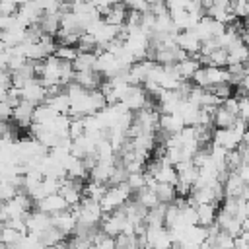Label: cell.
<instances>
[{
	"label": "cell",
	"mask_w": 249,
	"mask_h": 249,
	"mask_svg": "<svg viewBox=\"0 0 249 249\" xmlns=\"http://www.w3.org/2000/svg\"><path fill=\"white\" fill-rule=\"evenodd\" d=\"M130 196H132V191H130V187L126 185V181H123V183H115V185H107L103 196L99 198L101 212H103V214H109L111 210L123 206Z\"/></svg>",
	"instance_id": "obj_1"
},
{
	"label": "cell",
	"mask_w": 249,
	"mask_h": 249,
	"mask_svg": "<svg viewBox=\"0 0 249 249\" xmlns=\"http://www.w3.org/2000/svg\"><path fill=\"white\" fill-rule=\"evenodd\" d=\"M222 189H224V196H239V198H249V189L247 183L235 173V171H228L226 179L222 181Z\"/></svg>",
	"instance_id": "obj_2"
},
{
	"label": "cell",
	"mask_w": 249,
	"mask_h": 249,
	"mask_svg": "<svg viewBox=\"0 0 249 249\" xmlns=\"http://www.w3.org/2000/svg\"><path fill=\"white\" fill-rule=\"evenodd\" d=\"M33 103L31 101H25V99H19L16 105H14V109H12V119H14V123L18 124V126H21V128H27L29 124H31V121H33Z\"/></svg>",
	"instance_id": "obj_3"
},
{
	"label": "cell",
	"mask_w": 249,
	"mask_h": 249,
	"mask_svg": "<svg viewBox=\"0 0 249 249\" xmlns=\"http://www.w3.org/2000/svg\"><path fill=\"white\" fill-rule=\"evenodd\" d=\"M25 226H27V231H33V233H39L43 231L45 228L51 226V214L35 208V210H27L25 212Z\"/></svg>",
	"instance_id": "obj_4"
},
{
	"label": "cell",
	"mask_w": 249,
	"mask_h": 249,
	"mask_svg": "<svg viewBox=\"0 0 249 249\" xmlns=\"http://www.w3.org/2000/svg\"><path fill=\"white\" fill-rule=\"evenodd\" d=\"M76 216H74V212L70 210V208H64V210H60V212H56V214H51V224L56 228V230H60L64 235H70L72 233V230L76 228Z\"/></svg>",
	"instance_id": "obj_5"
},
{
	"label": "cell",
	"mask_w": 249,
	"mask_h": 249,
	"mask_svg": "<svg viewBox=\"0 0 249 249\" xmlns=\"http://www.w3.org/2000/svg\"><path fill=\"white\" fill-rule=\"evenodd\" d=\"M35 206H37L39 210L47 212V214H56V212L68 208V204H66V200L62 198L60 193H49V195H45L41 200L35 202Z\"/></svg>",
	"instance_id": "obj_6"
},
{
	"label": "cell",
	"mask_w": 249,
	"mask_h": 249,
	"mask_svg": "<svg viewBox=\"0 0 249 249\" xmlns=\"http://www.w3.org/2000/svg\"><path fill=\"white\" fill-rule=\"evenodd\" d=\"M175 45L181 47L187 54L200 51V39L196 37V33L193 29H181L175 33Z\"/></svg>",
	"instance_id": "obj_7"
},
{
	"label": "cell",
	"mask_w": 249,
	"mask_h": 249,
	"mask_svg": "<svg viewBox=\"0 0 249 249\" xmlns=\"http://www.w3.org/2000/svg\"><path fill=\"white\" fill-rule=\"evenodd\" d=\"M45 97H47V91H45L43 84H41L37 78H31V80L21 88V99L31 101L33 105L43 103V101H45Z\"/></svg>",
	"instance_id": "obj_8"
},
{
	"label": "cell",
	"mask_w": 249,
	"mask_h": 249,
	"mask_svg": "<svg viewBox=\"0 0 249 249\" xmlns=\"http://www.w3.org/2000/svg\"><path fill=\"white\" fill-rule=\"evenodd\" d=\"M183 126H185V123H183L181 115L175 111L173 113H160V117H158V128L167 132V134L179 132Z\"/></svg>",
	"instance_id": "obj_9"
},
{
	"label": "cell",
	"mask_w": 249,
	"mask_h": 249,
	"mask_svg": "<svg viewBox=\"0 0 249 249\" xmlns=\"http://www.w3.org/2000/svg\"><path fill=\"white\" fill-rule=\"evenodd\" d=\"M103 76L97 70H74V82H78L84 89H95L99 88Z\"/></svg>",
	"instance_id": "obj_10"
},
{
	"label": "cell",
	"mask_w": 249,
	"mask_h": 249,
	"mask_svg": "<svg viewBox=\"0 0 249 249\" xmlns=\"http://www.w3.org/2000/svg\"><path fill=\"white\" fill-rule=\"evenodd\" d=\"M196 210V224L200 226H210L216 220V212H218V204L216 202H200L195 206Z\"/></svg>",
	"instance_id": "obj_11"
},
{
	"label": "cell",
	"mask_w": 249,
	"mask_h": 249,
	"mask_svg": "<svg viewBox=\"0 0 249 249\" xmlns=\"http://www.w3.org/2000/svg\"><path fill=\"white\" fill-rule=\"evenodd\" d=\"M37 235H39L41 245H54V247L66 245V241H64V237H66V235H64L60 230H56L53 224H51L49 228H45L43 231H39Z\"/></svg>",
	"instance_id": "obj_12"
},
{
	"label": "cell",
	"mask_w": 249,
	"mask_h": 249,
	"mask_svg": "<svg viewBox=\"0 0 249 249\" xmlns=\"http://www.w3.org/2000/svg\"><path fill=\"white\" fill-rule=\"evenodd\" d=\"M101 18L107 23H111V25H123L124 23V18H126V8H124L123 2H115V4H111L105 10V14Z\"/></svg>",
	"instance_id": "obj_13"
},
{
	"label": "cell",
	"mask_w": 249,
	"mask_h": 249,
	"mask_svg": "<svg viewBox=\"0 0 249 249\" xmlns=\"http://www.w3.org/2000/svg\"><path fill=\"white\" fill-rule=\"evenodd\" d=\"M37 23L43 29V33L54 35L58 31V25H60V14L58 12H43Z\"/></svg>",
	"instance_id": "obj_14"
},
{
	"label": "cell",
	"mask_w": 249,
	"mask_h": 249,
	"mask_svg": "<svg viewBox=\"0 0 249 249\" xmlns=\"http://www.w3.org/2000/svg\"><path fill=\"white\" fill-rule=\"evenodd\" d=\"M45 103H47L54 113H68V109H70V99H68V95L64 93V88H62V91H58V93L47 95V97H45Z\"/></svg>",
	"instance_id": "obj_15"
},
{
	"label": "cell",
	"mask_w": 249,
	"mask_h": 249,
	"mask_svg": "<svg viewBox=\"0 0 249 249\" xmlns=\"http://www.w3.org/2000/svg\"><path fill=\"white\" fill-rule=\"evenodd\" d=\"M235 119H237V115H233L228 109H224L222 105H218L214 109V115H212V126H216V128H228V126L233 124Z\"/></svg>",
	"instance_id": "obj_16"
},
{
	"label": "cell",
	"mask_w": 249,
	"mask_h": 249,
	"mask_svg": "<svg viewBox=\"0 0 249 249\" xmlns=\"http://www.w3.org/2000/svg\"><path fill=\"white\" fill-rule=\"evenodd\" d=\"M74 70H95V53L93 51H78L72 60Z\"/></svg>",
	"instance_id": "obj_17"
},
{
	"label": "cell",
	"mask_w": 249,
	"mask_h": 249,
	"mask_svg": "<svg viewBox=\"0 0 249 249\" xmlns=\"http://www.w3.org/2000/svg\"><path fill=\"white\" fill-rule=\"evenodd\" d=\"M198 66H200L198 60H195V58H191V56H185V58H181V60L175 62V70L179 72L181 80H191L193 72H195Z\"/></svg>",
	"instance_id": "obj_18"
},
{
	"label": "cell",
	"mask_w": 249,
	"mask_h": 249,
	"mask_svg": "<svg viewBox=\"0 0 249 249\" xmlns=\"http://www.w3.org/2000/svg\"><path fill=\"white\" fill-rule=\"evenodd\" d=\"M54 111L43 101V103H37L33 107V121L31 123H39V124H49L53 119H54Z\"/></svg>",
	"instance_id": "obj_19"
},
{
	"label": "cell",
	"mask_w": 249,
	"mask_h": 249,
	"mask_svg": "<svg viewBox=\"0 0 249 249\" xmlns=\"http://www.w3.org/2000/svg\"><path fill=\"white\" fill-rule=\"evenodd\" d=\"M105 189H107V183H99V181H93V179H89V183L82 187V196H88V198L99 200V198L103 196Z\"/></svg>",
	"instance_id": "obj_20"
},
{
	"label": "cell",
	"mask_w": 249,
	"mask_h": 249,
	"mask_svg": "<svg viewBox=\"0 0 249 249\" xmlns=\"http://www.w3.org/2000/svg\"><path fill=\"white\" fill-rule=\"evenodd\" d=\"M136 200L144 206V208H154L156 204H160L158 196H156V191L152 187H142L140 191H136Z\"/></svg>",
	"instance_id": "obj_21"
},
{
	"label": "cell",
	"mask_w": 249,
	"mask_h": 249,
	"mask_svg": "<svg viewBox=\"0 0 249 249\" xmlns=\"http://www.w3.org/2000/svg\"><path fill=\"white\" fill-rule=\"evenodd\" d=\"M154 191H156L158 200L163 202V204H169V202L175 198V187H173V185H167V183H156Z\"/></svg>",
	"instance_id": "obj_22"
},
{
	"label": "cell",
	"mask_w": 249,
	"mask_h": 249,
	"mask_svg": "<svg viewBox=\"0 0 249 249\" xmlns=\"http://www.w3.org/2000/svg\"><path fill=\"white\" fill-rule=\"evenodd\" d=\"M53 54H56L60 60H68V62H72L74 58H76V54H78V47L76 45H64V43H58L56 47H54V53Z\"/></svg>",
	"instance_id": "obj_23"
},
{
	"label": "cell",
	"mask_w": 249,
	"mask_h": 249,
	"mask_svg": "<svg viewBox=\"0 0 249 249\" xmlns=\"http://www.w3.org/2000/svg\"><path fill=\"white\" fill-rule=\"evenodd\" d=\"M23 233L21 231H18V230H14V228H10V226H6L4 224V228H2V233H0V245H16L18 243V239L21 237Z\"/></svg>",
	"instance_id": "obj_24"
},
{
	"label": "cell",
	"mask_w": 249,
	"mask_h": 249,
	"mask_svg": "<svg viewBox=\"0 0 249 249\" xmlns=\"http://www.w3.org/2000/svg\"><path fill=\"white\" fill-rule=\"evenodd\" d=\"M124 181H126V185L130 187V191H132V193H136V191H140L142 187H146V175H144V171L128 173Z\"/></svg>",
	"instance_id": "obj_25"
},
{
	"label": "cell",
	"mask_w": 249,
	"mask_h": 249,
	"mask_svg": "<svg viewBox=\"0 0 249 249\" xmlns=\"http://www.w3.org/2000/svg\"><path fill=\"white\" fill-rule=\"evenodd\" d=\"M95 37L89 33V31H82L80 35H78V41H76V47H78V51H93L95 49Z\"/></svg>",
	"instance_id": "obj_26"
},
{
	"label": "cell",
	"mask_w": 249,
	"mask_h": 249,
	"mask_svg": "<svg viewBox=\"0 0 249 249\" xmlns=\"http://www.w3.org/2000/svg\"><path fill=\"white\" fill-rule=\"evenodd\" d=\"M91 245L93 247H101V249H109V247H115V237L105 233V231H97L91 239Z\"/></svg>",
	"instance_id": "obj_27"
},
{
	"label": "cell",
	"mask_w": 249,
	"mask_h": 249,
	"mask_svg": "<svg viewBox=\"0 0 249 249\" xmlns=\"http://www.w3.org/2000/svg\"><path fill=\"white\" fill-rule=\"evenodd\" d=\"M210 89L216 93V97H218L220 101L226 99V97H230V95H233V86H231L230 82H220V84L212 86Z\"/></svg>",
	"instance_id": "obj_28"
},
{
	"label": "cell",
	"mask_w": 249,
	"mask_h": 249,
	"mask_svg": "<svg viewBox=\"0 0 249 249\" xmlns=\"http://www.w3.org/2000/svg\"><path fill=\"white\" fill-rule=\"evenodd\" d=\"M123 4H124V8L126 10H134V12H148V8H150V4L146 2V0H121Z\"/></svg>",
	"instance_id": "obj_29"
},
{
	"label": "cell",
	"mask_w": 249,
	"mask_h": 249,
	"mask_svg": "<svg viewBox=\"0 0 249 249\" xmlns=\"http://www.w3.org/2000/svg\"><path fill=\"white\" fill-rule=\"evenodd\" d=\"M16 12H18V4L14 0H0V14L14 16Z\"/></svg>",
	"instance_id": "obj_30"
},
{
	"label": "cell",
	"mask_w": 249,
	"mask_h": 249,
	"mask_svg": "<svg viewBox=\"0 0 249 249\" xmlns=\"http://www.w3.org/2000/svg\"><path fill=\"white\" fill-rule=\"evenodd\" d=\"M12 105L6 99H0V121H10L12 119Z\"/></svg>",
	"instance_id": "obj_31"
},
{
	"label": "cell",
	"mask_w": 249,
	"mask_h": 249,
	"mask_svg": "<svg viewBox=\"0 0 249 249\" xmlns=\"http://www.w3.org/2000/svg\"><path fill=\"white\" fill-rule=\"evenodd\" d=\"M231 171H235L245 183H249V163H247V161H241V163H239L235 169H231Z\"/></svg>",
	"instance_id": "obj_32"
},
{
	"label": "cell",
	"mask_w": 249,
	"mask_h": 249,
	"mask_svg": "<svg viewBox=\"0 0 249 249\" xmlns=\"http://www.w3.org/2000/svg\"><path fill=\"white\" fill-rule=\"evenodd\" d=\"M148 4H154V2H161V0H146Z\"/></svg>",
	"instance_id": "obj_33"
},
{
	"label": "cell",
	"mask_w": 249,
	"mask_h": 249,
	"mask_svg": "<svg viewBox=\"0 0 249 249\" xmlns=\"http://www.w3.org/2000/svg\"><path fill=\"white\" fill-rule=\"evenodd\" d=\"M60 2H66V4H72L74 0H60Z\"/></svg>",
	"instance_id": "obj_34"
},
{
	"label": "cell",
	"mask_w": 249,
	"mask_h": 249,
	"mask_svg": "<svg viewBox=\"0 0 249 249\" xmlns=\"http://www.w3.org/2000/svg\"><path fill=\"white\" fill-rule=\"evenodd\" d=\"M2 228H4V222L0 220V233H2Z\"/></svg>",
	"instance_id": "obj_35"
}]
</instances>
